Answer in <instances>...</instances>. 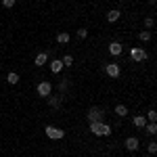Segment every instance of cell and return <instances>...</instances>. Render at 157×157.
<instances>
[{
	"label": "cell",
	"mask_w": 157,
	"mask_h": 157,
	"mask_svg": "<svg viewBox=\"0 0 157 157\" xmlns=\"http://www.w3.org/2000/svg\"><path fill=\"white\" fill-rule=\"evenodd\" d=\"M90 130L94 136H109L111 134V126H107L105 121H90Z\"/></svg>",
	"instance_id": "6da1fadb"
},
{
	"label": "cell",
	"mask_w": 157,
	"mask_h": 157,
	"mask_svg": "<svg viewBox=\"0 0 157 157\" xmlns=\"http://www.w3.org/2000/svg\"><path fill=\"white\" fill-rule=\"evenodd\" d=\"M44 132H46V136L52 138V140H59V138L65 136V132H63L61 128H57V126H46V128H44Z\"/></svg>",
	"instance_id": "7a4b0ae2"
},
{
	"label": "cell",
	"mask_w": 157,
	"mask_h": 157,
	"mask_svg": "<svg viewBox=\"0 0 157 157\" xmlns=\"http://www.w3.org/2000/svg\"><path fill=\"white\" fill-rule=\"evenodd\" d=\"M36 90H38V94H40V97H50V92H52V84L44 80V82H40V84H38Z\"/></svg>",
	"instance_id": "3957f363"
},
{
	"label": "cell",
	"mask_w": 157,
	"mask_h": 157,
	"mask_svg": "<svg viewBox=\"0 0 157 157\" xmlns=\"http://www.w3.org/2000/svg\"><path fill=\"white\" fill-rule=\"evenodd\" d=\"M86 117H88V121H103V111H101L98 107H92L90 111H88Z\"/></svg>",
	"instance_id": "277c9868"
},
{
	"label": "cell",
	"mask_w": 157,
	"mask_h": 157,
	"mask_svg": "<svg viewBox=\"0 0 157 157\" xmlns=\"http://www.w3.org/2000/svg\"><path fill=\"white\" fill-rule=\"evenodd\" d=\"M130 57H132V61H136V63H140V61L147 59V52L143 48H132L130 50Z\"/></svg>",
	"instance_id": "5b68a950"
},
{
	"label": "cell",
	"mask_w": 157,
	"mask_h": 157,
	"mask_svg": "<svg viewBox=\"0 0 157 157\" xmlns=\"http://www.w3.org/2000/svg\"><path fill=\"white\" fill-rule=\"evenodd\" d=\"M105 71H107L111 78H117V75L121 73V69H120V65H117V63H109L107 67H105Z\"/></svg>",
	"instance_id": "8992f818"
},
{
	"label": "cell",
	"mask_w": 157,
	"mask_h": 157,
	"mask_svg": "<svg viewBox=\"0 0 157 157\" xmlns=\"http://www.w3.org/2000/svg\"><path fill=\"white\" fill-rule=\"evenodd\" d=\"M46 63H48V55H46V52H38L36 59H34V65H36V67H42V65H46Z\"/></svg>",
	"instance_id": "52a82bcc"
},
{
	"label": "cell",
	"mask_w": 157,
	"mask_h": 157,
	"mask_svg": "<svg viewBox=\"0 0 157 157\" xmlns=\"http://www.w3.org/2000/svg\"><path fill=\"white\" fill-rule=\"evenodd\" d=\"M138 145H140V143H138L136 136H128V138H126V149H128V151H136Z\"/></svg>",
	"instance_id": "ba28073f"
},
{
	"label": "cell",
	"mask_w": 157,
	"mask_h": 157,
	"mask_svg": "<svg viewBox=\"0 0 157 157\" xmlns=\"http://www.w3.org/2000/svg\"><path fill=\"white\" fill-rule=\"evenodd\" d=\"M121 44L120 42H111V44H109V52H111V55H113V57H120L121 55Z\"/></svg>",
	"instance_id": "9c48e42d"
},
{
	"label": "cell",
	"mask_w": 157,
	"mask_h": 157,
	"mask_svg": "<svg viewBox=\"0 0 157 157\" xmlns=\"http://www.w3.org/2000/svg\"><path fill=\"white\" fill-rule=\"evenodd\" d=\"M48 98V105H50V109H59L61 107V103H63V97H46Z\"/></svg>",
	"instance_id": "30bf717a"
},
{
	"label": "cell",
	"mask_w": 157,
	"mask_h": 157,
	"mask_svg": "<svg viewBox=\"0 0 157 157\" xmlns=\"http://www.w3.org/2000/svg\"><path fill=\"white\" fill-rule=\"evenodd\" d=\"M61 69H63L61 59H52V61H50V71H52V73H61Z\"/></svg>",
	"instance_id": "8fae6325"
},
{
	"label": "cell",
	"mask_w": 157,
	"mask_h": 157,
	"mask_svg": "<svg viewBox=\"0 0 157 157\" xmlns=\"http://www.w3.org/2000/svg\"><path fill=\"white\" fill-rule=\"evenodd\" d=\"M132 124L136 126V128H145V126H147V117H145V115H134Z\"/></svg>",
	"instance_id": "7c38bea8"
},
{
	"label": "cell",
	"mask_w": 157,
	"mask_h": 157,
	"mask_svg": "<svg viewBox=\"0 0 157 157\" xmlns=\"http://www.w3.org/2000/svg\"><path fill=\"white\" fill-rule=\"evenodd\" d=\"M151 38H153V34H151V29H143V32L138 34V40H140V42H149Z\"/></svg>",
	"instance_id": "4fadbf2b"
},
{
	"label": "cell",
	"mask_w": 157,
	"mask_h": 157,
	"mask_svg": "<svg viewBox=\"0 0 157 157\" xmlns=\"http://www.w3.org/2000/svg\"><path fill=\"white\" fill-rule=\"evenodd\" d=\"M120 15H121L120 11H109L107 13V21H109V23H115V21L120 19Z\"/></svg>",
	"instance_id": "5bb4252c"
},
{
	"label": "cell",
	"mask_w": 157,
	"mask_h": 157,
	"mask_svg": "<svg viewBox=\"0 0 157 157\" xmlns=\"http://www.w3.org/2000/svg\"><path fill=\"white\" fill-rule=\"evenodd\" d=\"M115 115H117V117H126V115H128V107H126V105H117V107H115Z\"/></svg>",
	"instance_id": "9a60e30c"
},
{
	"label": "cell",
	"mask_w": 157,
	"mask_h": 157,
	"mask_svg": "<svg viewBox=\"0 0 157 157\" xmlns=\"http://www.w3.org/2000/svg\"><path fill=\"white\" fill-rule=\"evenodd\" d=\"M57 42H59V44H67V42H69V34H67V32H61L59 36H57Z\"/></svg>",
	"instance_id": "2e32d148"
},
{
	"label": "cell",
	"mask_w": 157,
	"mask_h": 157,
	"mask_svg": "<svg viewBox=\"0 0 157 157\" xmlns=\"http://www.w3.org/2000/svg\"><path fill=\"white\" fill-rule=\"evenodd\" d=\"M145 130H147V134H151V136H155V134H157V126H155V121H151V124H147V126H145Z\"/></svg>",
	"instance_id": "e0dca14e"
},
{
	"label": "cell",
	"mask_w": 157,
	"mask_h": 157,
	"mask_svg": "<svg viewBox=\"0 0 157 157\" xmlns=\"http://www.w3.org/2000/svg\"><path fill=\"white\" fill-rule=\"evenodd\" d=\"M6 80H9V84H17V82H19V73H15V71H11L9 73V75H6Z\"/></svg>",
	"instance_id": "ac0fdd59"
},
{
	"label": "cell",
	"mask_w": 157,
	"mask_h": 157,
	"mask_svg": "<svg viewBox=\"0 0 157 157\" xmlns=\"http://www.w3.org/2000/svg\"><path fill=\"white\" fill-rule=\"evenodd\" d=\"M61 63H63V67H71L73 65V57L71 55H65V57L61 59Z\"/></svg>",
	"instance_id": "d6986e66"
},
{
	"label": "cell",
	"mask_w": 157,
	"mask_h": 157,
	"mask_svg": "<svg viewBox=\"0 0 157 157\" xmlns=\"http://www.w3.org/2000/svg\"><path fill=\"white\" fill-rule=\"evenodd\" d=\"M153 25H155V19H153V17H147V19H145V27H147V29H151Z\"/></svg>",
	"instance_id": "ffe728a7"
},
{
	"label": "cell",
	"mask_w": 157,
	"mask_h": 157,
	"mask_svg": "<svg viewBox=\"0 0 157 157\" xmlns=\"http://www.w3.org/2000/svg\"><path fill=\"white\" fill-rule=\"evenodd\" d=\"M147 149H149V153H155V151H157V143H155V140H151V143L147 145Z\"/></svg>",
	"instance_id": "44dd1931"
},
{
	"label": "cell",
	"mask_w": 157,
	"mask_h": 157,
	"mask_svg": "<svg viewBox=\"0 0 157 157\" xmlns=\"http://www.w3.org/2000/svg\"><path fill=\"white\" fill-rule=\"evenodd\" d=\"M147 117H149L151 121H155V120H157V113H155V109H149V113H147Z\"/></svg>",
	"instance_id": "7402d4cb"
},
{
	"label": "cell",
	"mask_w": 157,
	"mask_h": 157,
	"mask_svg": "<svg viewBox=\"0 0 157 157\" xmlns=\"http://www.w3.org/2000/svg\"><path fill=\"white\" fill-rule=\"evenodd\" d=\"M2 4H4L6 9H13V6H15V0H2Z\"/></svg>",
	"instance_id": "603a6c76"
},
{
	"label": "cell",
	"mask_w": 157,
	"mask_h": 157,
	"mask_svg": "<svg viewBox=\"0 0 157 157\" xmlns=\"http://www.w3.org/2000/svg\"><path fill=\"white\" fill-rule=\"evenodd\" d=\"M88 36V29H78V38H86Z\"/></svg>",
	"instance_id": "cb8c5ba5"
}]
</instances>
